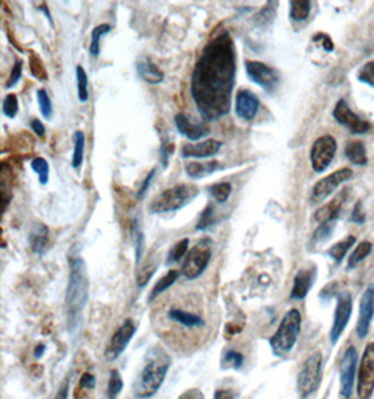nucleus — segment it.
<instances>
[{
	"label": "nucleus",
	"mask_w": 374,
	"mask_h": 399,
	"mask_svg": "<svg viewBox=\"0 0 374 399\" xmlns=\"http://www.w3.org/2000/svg\"><path fill=\"white\" fill-rule=\"evenodd\" d=\"M237 53L229 31H222L202 49L191 77V96L208 120L226 116L232 108Z\"/></svg>",
	"instance_id": "nucleus-1"
},
{
	"label": "nucleus",
	"mask_w": 374,
	"mask_h": 399,
	"mask_svg": "<svg viewBox=\"0 0 374 399\" xmlns=\"http://www.w3.org/2000/svg\"><path fill=\"white\" fill-rule=\"evenodd\" d=\"M88 290L90 281L87 276L86 262L82 257H72L69 259V283L65 300L68 329L71 335L77 333L80 328L83 310L88 300Z\"/></svg>",
	"instance_id": "nucleus-2"
},
{
	"label": "nucleus",
	"mask_w": 374,
	"mask_h": 399,
	"mask_svg": "<svg viewBox=\"0 0 374 399\" xmlns=\"http://www.w3.org/2000/svg\"><path fill=\"white\" fill-rule=\"evenodd\" d=\"M171 357L162 345L151 346L145 357V364L134 384V392L139 399H147L158 392L170 370Z\"/></svg>",
	"instance_id": "nucleus-3"
},
{
	"label": "nucleus",
	"mask_w": 374,
	"mask_h": 399,
	"mask_svg": "<svg viewBox=\"0 0 374 399\" xmlns=\"http://www.w3.org/2000/svg\"><path fill=\"white\" fill-rule=\"evenodd\" d=\"M301 329V316L299 310L292 309L289 310L282 321H280L277 331L271 337L269 345L275 356L284 357L286 356L297 342V337Z\"/></svg>",
	"instance_id": "nucleus-4"
},
{
	"label": "nucleus",
	"mask_w": 374,
	"mask_h": 399,
	"mask_svg": "<svg viewBox=\"0 0 374 399\" xmlns=\"http://www.w3.org/2000/svg\"><path fill=\"white\" fill-rule=\"evenodd\" d=\"M199 194V188L192 183H178L163 191L150 205V211L162 214L169 211H177L190 205Z\"/></svg>",
	"instance_id": "nucleus-5"
},
{
	"label": "nucleus",
	"mask_w": 374,
	"mask_h": 399,
	"mask_svg": "<svg viewBox=\"0 0 374 399\" xmlns=\"http://www.w3.org/2000/svg\"><path fill=\"white\" fill-rule=\"evenodd\" d=\"M321 374H323V355L320 352H316L304 361L297 376V391L301 399L308 398L319 389L321 383Z\"/></svg>",
	"instance_id": "nucleus-6"
},
{
	"label": "nucleus",
	"mask_w": 374,
	"mask_h": 399,
	"mask_svg": "<svg viewBox=\"0 0 374 399\" xmlns=\"http://www.w3.org/2000/svg\"><path fill=\"white\" fill-rule=\"evenodd\" d=\"M212 259V241L201 240L191 248L182 265V274L186 279H197L205 272Z\"/></svg>",
	"instance_id": "nucleus-7"
},
{
	"label": "nucleus",
	"mask_w": 374,
	"mask_h": 399,
	"mask_svg": "<svg viewBox=\"0 0 374 399\" xmlns=\"http://www.w3.org/2000/svg\"><path fill=\"white\" fill-rule=\"evenodd\" d=\"M336 153V140L331 135L319 138L310 151L311 167L316 172H323L328 168Z\"/></svg>",
	"instance_id": "nucleus-8"
},
{
	"label": "nucleus",
	"mask_w": 374,
	"mask_h": 399,
	"mask_svg": "<svg viewBox=\"0 0 374 399\" xmlns=\"http://www.w3.org/2000/svg\"><path fill=\"white\" fill-rule=\"evenodd\" d=\"M245 72L248 79L264 88L266 93H273L277 88L279 75L273 68L268 66L266 64L258 62V60H247Z\"/></svg>",
	"instance_id": "nucleus-9"
},
{
	"label": "nucleus",
	"mask_w": 374,
	"mask_h": 399,
	"mask_svg": "<svg viewBox=\"0 0 374 399\" xmlns=\"http://www.w3.org/2000/svg\"><path fill=\"white\" fill-rule=\"evenodd\" d=\"M374 389V342L369 344L362 356L358 374V395L360 399H369Z\"/></svg>",
	"instance_id": "nucleus-10"
},
{
	"label": "nucleus",
	"mask_w": 374,
	"mask_h": 399,
	"mask_svg": "<svg viewBox=\"0 0 374 399\" xmlns=\"http://www.w3.org/2000/svg\"><path fill=\"white\" fill-rule=\"evenodd\" d=\"M352 174L353 172L351 168L344 167V168L336 170L335 172L329 174L328 177L320 179L314 185L313 191H311V202L320 203L324 199H327L340 185V183H344L348 179H351Z\"/></svg>",
	"instance_id": "nucleus-11"
},
{
	"label": "nucleus",
	"mask_w": 374,
	"mask_h": 399,
	"mask_svg": "<svg viewBox=\"0 0 374 399\" xmlns=\"http://www.w3.org/2000/svg\"><path fill=\"white\" fill-rule=\"evenodd\" d=\"M135 333H136V326L134 321L132 320L125 321L112 335L111 341L105 349V359L110 361L116 360L125 352V349L128 348Z\"/></svg>",
	"instance_id": "nucleus-12"
},
{
	"label": "nucleus",
	"mask_w": 374,
	"mask_h": 399,
	"mask_svg": "<svg viewBox=\"0 0 374 399\" xmlns=\"http://www.w3.org/2000/svg\"><path fill=\"white\" fill-rule=\"evenodd\" d=\"M351 316H352V296L348 292H345L339 296L336 303L334 322L329 332V339L332 344H336L340 335L344 333Z\"/></svg>",
	"instance_id": "nucleus-13"
},
{
	"label": "nucleus",
	"mask_w": 374,
	"mask_h": 399,
	"mask_svg": "<svg viewBox=\"0 0 374 399\" xmlns=\"http://www.w3.org/2000/svg\"><path fill=\"white\" fill-rule=\"evenodd\" d=\"M358 367V350L351 346L347 349L344 357L340 360V395L344 398H351L356 377Z\"/></svg>",
	"instance_id": "nucleus-14"
},
{
	"label": "nucleus",
	"mask_w": 374,
	"mask_h": 399,
	"mask_svg": "<svg viewBox=\"0 0 374 399\" xmlns=\"http://www.w3.org/2000/svg\"><path fill=\"white\" fill-rule=\"evenodd\" d=\"M334 118L336 119V122H339L340 125L347 127L352 133L356 135H362L366 133L367 131H370V124L367 120L362 119L360 116H358L348 105V103L345 100H339L335 105L334 110Z\"/></svg>",
	"instance_id": "nucleus-15"
},
{
	"label": "nucleus",
	"mask_w": 374,
	"mask_h": 399,
	"mask_svg": "<svg viewBox=\"0 0 374 399\" xmlns=\"http://www.w3.org/2000/svg\"><path fill=\"white\" fill-rule=\"evenodd\" d=\"M223 147V143L214 139H208L199 143H188L182 146L181 156L184 159H209L216 156Z\"/></svg>",
	"instance_id": "nucleus-16"
},
{
	"label": "nucleus",
	"mask_w": 374,
	"mask_h": 399,
	"mask_svg": "<svg viewBox=\"0 0 374 399\" xmlns=\"http://www.w3.org/2000/svg\"><path fill=\"white\" fill-rule=\"evenodd\" d=\"M374 316V287L370 286L364 292L362 300H360V311H359V320L356 325V332L360 339L367 336L371 320Z\"/></svg>",
	"instance_id": "nucleus-17"
},
{
	"label": "nucleus",
	"mask_w": 374,
	"mask_h": 399,
	"mask_svg": "<svg viewBox=\"0 0 374 399\" xmlns=\"http://www.w3.org/2000/svg\"><path fill=\"white\" fill-rule=\"evenodd\" d=\"M260 110L258 97L249 90H240L236 97V114L242 120H251Z\"/></svg>",
	"instance_id": "nucleus-18"
},
{
	"label": "nucleus",
	"mask_w": 374,
	"mask_h": 399,
	"mask_svg": "<svg viewBox=\"0 0 374 399\" xmlns=\"http://www.w3.org/2000/svg\"><path fill=\"white\" fill-rule=\"evenodd\" d=\"M174 122H175V128H177L178 133L188 140H192V142L201 140L202 138H205L210 133V129L206 125L194 124V122H191L190 118L185 116L184 114H177L174 118Z\"/></svg>",
	"instance_id": "nucleus-19"
},
{
	"label": "nucleus",
	"mask_w": 374,
	"mask_h": 399,
	"mask_svg": "<svg viewBox=\"0 0 374 399\" xmlns=\"http://www.w3.org/2000/svg\"><path fill=\"white\" fill-rule=\"evenodd\" d=\"M316 274H317L316 266L300 269L295 276V282H293V289H292L290 297L295 300H303L308 294L311 286H313V283L316 281Z\"/></svg>",
	"instance_id": "nucleus-20"
},
{
	"label": "nucleus",
	"mask_w": 374,
	"mask_h": 399,
	"mask_svg": "<svg viewBox=\"0 0 374 399\" xmlns=\"http://www.w3.org/2000/svg\"><path fill=\"white\" fill-rule=\"evenodd\" d=\"M347 195H348V191L344 190L339 195H336L329 203H327L325 206L319 209L314 213V220L319 222L320 224L335 222L338 219V214H339L342 206H344V203L347 201Z\"/></svg>",
	"instance_id": "nucleus-21"
},
{
	"label": "nucleus",
	"mask_w": 374,
	"mask_h": 399,
	"mask_svg": "<svg viewBox=\"0 0 374 399\" xmlns=\"http://www.w3.org/2000/svg\"><path fill=\"white\" fill-rule=\"evenodd\" d=\"M136 70L140 79L149 84H160L164 80V73L149 57L139 60L136 64Z\"/></svg>",
	"instance_id": "nucleus-22"
},
{
	"label": "nucleus",
	"mask_w": 374,
	"mask_h": 399,
	"mask_svg": "<svg viewBox=\"0 0 374 399\" xmlns=\"http://www.w3.org/2000/svg\"><path fill=\"white\" fill-rule=\"evenodd\" d=\"M29 245L33 253L37 255H42L47 250V245L49 241V234H48V227L42 223H36L33 224V229L29 231Z\"/></svg>",
	"instance_id": "nucleus-23"
},
{
	"label": "nucleus",
	"mask_w": 374,
	"mask_h": 399,
	"mask_svg": "<svg viewBox=\"0 0 374 399\" xmlns=\"http://www.w3.org/2000/svg\"><path fill=\"white\" fill-rule=\"evenodd\" d=\"M167 317L173 321L177 322L179 325H182L184 328H190V329H195V328H202L205 325V321L202 317L190 313V311H185V310H179V309H171L167 314Z\"/></svg>",
	"instance_id": "nucleus-24"
},
{
	"label": "nucleus",
	"mask_w": 374,
	"mask_h": 399,
	"mask_svg": "<svg viewBox=\"0 0 374 399\" xmlns=\"http://www.w3.org/2000/svg\"><path fill=\"white\" fill-rule=\"evenodd\" d=\"M221 168V163L219 162H206V163H199V162H190L185 164V172L190 178L194 179H199V178H205L210 174H213L214 171H217Z\"/></svg>",
	"instance_id": "nucleus-25"
},
{
	"label": "nucleus",
	"mask_w": 374,
	"mask_h": 399,
	"mask_svg": "<svg viewBox=\"0 0 374 399\" xmlns=\"http://www.w3.org/2000/svg\"><path fill=\"white\" fill-rule=\"evenodd\" d=\"M96 377L91 373H83L75 391V399H95Z\"/></svg>",
	"instance_id": "nucleus-26"
},
{
	"label": "nucleus",
	"mask_w": 374,
	"mask_h": 399,
	"mask_svg": "<svg viewBox=\"0 0 374 399\" xmlns=\"http://www.w3.org/2000/svg\"><path fill=\"white\" fill-rule=\"evenodd\" d=\"M345 155L349 159V162L353 163V164H356V166H364V164H367L366 147L359 140H351V142L347 143Z\"/></svg>",
	"instance_id": "nucleus-27"
},
{
	"label": "nucleus",
	"mask_w": 374,
	"mask_h": 399,
	"mask_svg": "<svg viewBox=\"0 0 374 399\" xmlns=\"http://www.w3.org/2000/svg\"><path fill=\"white\" fill-rule=\"evenodd\" d=\"M111 25L110 24H100L91 31V42L88 47V52L92 56H99L101 52V38L110 34Z\"/></svg>",
	"instance_id": "nucleus-28"
},
{
	"label": "nucleus",
	"mask_w": 374,
	"mask_h": 399,
	"mask_svg": "<svg viewBox=\"0 0 374 399\" xmlns=\"http://www.w3.org/2000/svg\"><path fill=\"white\" fill-rule=\"evenodd\" d=\"M178 276H179V272L178 270H175V269H173V270H170L169 273H166L163 278L154 285V287H153V290H151V293H150V296H149V300L150 301H153L154 298H158L162 293H164L166 290H169L175 282H177V279H178Z\"/></svg>",
	"instance_id": "nucleus-29"
},
{
	"label": "nucleus",
	"mask_w": 374,
	"mask_h": 399,
	"mask_svg": "<svg viewBox=\"0 0 374 399\" xmlns=\"http://www.w3.org/2000/svg\"><path fill=\"white\" fill-rule=\"evenodd\" d=\"M75 149H73V157H72V167L75 170H79L84 160V149H86V136L82 131L75 132L73 135Z\"/></svg>",
	"instance_id": "nucleus-30"
},
{
	"label": "nucleus",
	"mask_w": 374,
	"mask_h": 399,
	"mask_svg": "<svg viewBox=\"0 0 374 399\" xmlns=\"http://www.w3.org/2000/svg\"><path fill=\"white\" fill-rule=\"evenodd\" d=\"M355 241H356V238H355L353 235H349V237H347L345 240H342V241L334 244L332 247L329 248V251H328V255H329L335 262L339 263L342 259L345 258V255L348 254L349 248L352 247Z\"/></svg>",
	"instance_id": "nucleus-31"
},
{
	"label": "nucleus",
	"mask_w": 374,
	"mask_h": 399,
	"mask_svg": "<svg viewBox=\"0 0 374 399\" xmlns=\"http://www.w3.org/2000/svg\"><path fill=\"white\" fill-rule=\"evenodd\" d=\"M311 12V3L308 0H293L290 2V18L293 21H304Z\"/></svg>",
	"instance_id": "nucleus-32"
},
{
	"label": "nucleus",
	"mask_w": 374,
	"mask_h": 399,
	"mask_svg": "<svg viewBox=\"0 0 374 399\" xmlns=\"http://www.w3.org/2000/svg\"><path fill=\"white\" fill-rule=\"evenodd\" d=\"M76 81H77V97L80 103L88 101V76L83 66H76Z\"/></svg>",
	"instance_id": "nucleus-33"
},
{
	"label": "nucleus",
	"mask_w": 374,
	"mask_h": 399,
	"mask_svg": "<svg viewBox=\"0 0 374 399\" xmlns=\"http://www.w3.org/2000/svg\"><path fill=\"white\" fill-rule=\"evenodd\" d=\"M232 183L230 182H219L214 183V185L209 187V194L210 196L214 198L217 203H225L227 202L230 194H232Z\"/></svg>",
	"instance_id": "nucleus-34"
},
{
	"label": "nucleus",
	"mask_w": 374,
	"mask_h": 399,
	"mask_svg": "<svg viewBox=\"0 0 374 399\" xmlns=\"http://www.w3.org/2000/svg\"><path fill=\"white\" fill-rule=\"evenodd\" d=\"M371 242L369 241H363L360 242L358 247L355 248V251L351 254L349 257V262H348V269L355 268L359 262H362L370 253H371Z\"/></svg>",
	"instance_id": "nucleus-35"
},
{
	"label": "nucleus",
	"mask_w": 374,
	"mask_h": 399,
	"mask_svg": "<svg viewBox=\"0 0 374 399\" xmlns=\"http://www.w3.org/2000/svg\"><path fill=\"white\" fill-rule=\"evenodd\" d=\"M31 168L38 175V181L41 185H47L49 181V164L42 157H36L31 162Z\"/></svg>",
	"instance_id": "nucleus-36"
},
{
	"label": "nucleus",
	"mask_w": 374,
	"mask_h": 399,
	"mask_svg": "<svg viewBox=\"0 0 374 399\" xmlns=\"http://www.w3.org/2000/svg\"><path fill=\"white\" fill-rule=\"evenodd\" d=\"M188 247H190V240H188V238H184V240L175 242V244L173 245V248H171L170 253H169L167 262H169V263H175V262H178V261L186 254V251H188Z\"/></svg>",
	"instance_id": "nucleus-37"
},
{
	"label": "nucleus",
	"mask_w": 374,
	"mask_h": 399,
	"mask_svg": "<svg viewBox=\"0 0 374 399\" xmlns=\"http://www.w3.org/2000/svg\"><path fill=\"white\" fill-rule=\"evenodd\" d=\"M123 388V381L118 370H112L110 373V380H108V388H107V395L108 399H116L118 395L121 394Z\"/></svg>",
	"instance_id": "nucleus-38"
},
{
	"label": "nucleus",
	"mask_w": 374,
	"mask_h": 399,
	"mask_svg": "<svg viewBox=\"0 0 374 399\" xmlns=\"http://www.w3.org/2000/svg\"><path fill=\"white\" fill-rule=\"evenodd\" d=\"M276 2H272V3H268L255 17H254V23L255 25L258 27H268L273 18H275V14H276V8H272L275 6Z\"/></svg>",
	"instance_id": "nucleus-39"
},
{
	"label": "nucleus",
	"mask_w": 374,
	"mask_h": 399,
	"mask_svg": "<svg viewBox=\"0 0 374 399\" xmlns=\"http://www.w3.org/2000/svg\"><path fill=\"white\" fill-rule=\"evenodd\" d=\"M37 100L40 105V111L45 119H51L53 115V108H52V101L47 93L45 88H40L37 91Z\"/></svg>",
	"instance_id": "nucleus-40"
},
{
	"label": "nucleus",
	"mask_w": 374,
	"mask_h": 399,
	"mask_svg": "<svg viewBox=\"0 0 374 399\" xmlns=\"http://www.w3.org/2000/svg\"><path fill=\"white\" fill-rule=\"evenodd\" d=\"M29 70H31V73H33V76L36 79H38L40 81H44L48 79L47 69H45L42 60L38 55H29Z\"/></svg>",
	"instance_id": "nucleus-41"
},
{
	"label": "nucleus",
	"mask_w": 374,
	"mask_h": 399,
	"mask_svg": "<svg viewBox=\"0 0 374 399\" xmlns=\"http://www.w3.org/2000/svg\"><path fill=\"white\" fill-rule=\"evenodd\" d=\"M214 224V207L212 203H209L205 210L201 213L199 220L197 223V230L199 231H205L208 229H210Z\"/></svg>",
	"instance_id": "nucleus-42"
},
{
	"label": "nucleus",
	"mask_w": 374,
	"mask_h": 399,
	"mask_svg": "<svg viewBox=\"0 0 374 399\" xmlns=\"http://www.w3.org/2000/svg\"><path fill=\"white\" fill-rule=\"evenodd\" d=\"M242 364H244V356L236 350L226 352L222 360L223 368H234V370H240Z\"/></svg>",
	"instance_id": "nucleus-43"
},
{
	"label": "nucleus",
	"mask_w": 374,
	"mask_h": 399,
	"mask_svg": "<svg viewBox=\"0 0 374 399\" xmlns=\"http://www.w3.org/2000/svg\"><path fill=\"white\" fill-rule=\"evenodd\" d=\"M158 268H159V263H149V265H146L145 268H142L139 272H138V276H136V283H138V286L142 289V287H145L149 282H150V279H151V276L155 273V270H158Z\"/></svg>",
	"instance_id": "nucleus-44"
},
{
	"label": "nucleus",
	"mask_w": 374,
	"mask_h": 399,
	"mask_svg": "<svg viewBox=\"0 0 374 399\" xmlns=\"http://www.w3.org/2000/svg\"><path fill=\"white\" fill-rule=\"evenodd\" d=\"M18 112V100L16 94H8L3 100V114L5 116L13 119Z\"/></svg>",
	"instance_id": "nucleus-45"
},
{
	"label": "nucleus",
	"mask_w": 374,
	"mask_h": 399,
	"mask_svg": "<svg viewBox=\"0 0 374 399\" xmlns=\"http://www.w3.org/2000/svg\"><path fill=\"white\" fill-rule=\"evenodd\" d=\"M358 79H359V81L374 87V60H371V62H367L362 66V69L359 70Z\"/></svg>",
	"instance_id": "nucleus-46"
},
{
	"label": "nucleus",
	"mask_w": 374,
	"mask_h": 399,
	"mask_svg": "<svg viewBox=\"0 0 374 399\" xmlns=\"http://www.w3.org/2000/svg\"><path fill=\"white\" fill-rule=\"evenodd\" d=\"M173 151H174V144L169 140H163L162 146H160V163H162L163 168L169 167Z\"/></svg>",
	"instance_id": "nucleus-47"
},
{
	"label": "nucleus",
	"mask_w": 374,
	"mask_h": 399,
	"mask_svg": "<svg viewBox=\"0 0 374 399\" xmlns=\"http://www.w3.org/2000/svg\"><path fill=\"white\" fill-rule=\"evenodd\" d=\"M21 75H23V62H21V60H16V64H14L12 72H10V77H9L8 83H6V88L14 87L20 81Z\"/></svg>",
	"instance_id": "nucleus-48"
},
{
	"label": "nucleus",
	"mask_w": 374,
	"mask_h": 399,
	"mask_svg": "<svg viewBox=\"0 0 374 399\" xmlns=\"http://www.w3.org/2000/svg\"><path fill=\"white\" fill-rule=\"evenodd\" d=\"M334 224H335V222H329V223L320 224V227L316 230V233L313 235V240L314 241H323V240L328 238L331 235V231L334 229Z\"/></svg>",
	"instance_id": "nucleus-49"
},
{
	"label": "nucleus",
	"mask_w": 374,
	"mask_h": 399,
	"mask_svg": "<svg viewBox=\"0 0 374 399\" xmlns=\"http://www.w3.org/2000/svg\"><path fill=\"white\" fill-rule=\"evenodd\" d=\"M135 248H136V263L140 262L142 254H143V242H145V235L143 233L139 230L138 223L135 222Z\"/></svg>",
	"instance_id": "nucleus-50"
},
{
	"label": "nucleus",
	"mask_w": 374,
	"mask_h": 399,
	"mask_svg": "<svg viewBox=\"0 0 374 399\" xmlns=\"http://www.w3.org/2000/svg\"><path fill=\"white\" fill-rule=\"evenodd\" d=\"M154 175H155V168H151V170H150V172L146 175L145 181L142 182V185H140V188H139V192H138V199H142V198L145 196V194L147 192V190H149V187H150V183H151V181H153Z\"/></svg>",
	"instance_id": "nucleus-51"
},
{
	"label": "nucleus",
	"mask_w": 374,
	"mask_h": 399,
	"mask_svg": "<svg viewBox=\"0 0 374 399\" xmlns=\"http://www.w3.org/2000/svg\"><path fill=\"white\" fill-rule=\"evenodd\" d=\"M178 399H205V395L201 389L198 388H190V389H186L184 391Z\"/></svg>",
	"instance_id": "nucleus-52"
},
{
	"label": "nucleus",
	"mask_w": 374,
	"mask_h": 399,
	"mask_svg": "<svg viewBox=\"0 0 374 399\" xmlns=\"http://www.w3.org/2000/svg\"><path fill=\"white\" fill-rule=\"evenodd\" d=\"M29 128L38 138H44L45 136V127H44V124L40 119L34 118L33 120H31L29 122Z\"/></svg>",
	"instance_id": "nucleus-53"
},
{
	"label": "nucleus",
	"mask_w": 374,
	"mask_h": 399,
	"mask_svg": "<svg viewBox=\"0 0 374 399\" xmlns=\"http://www.w3.org/2000/svg\"><path fill=\"white\" fill-rule=\"evenodd\" d=\"M314 40H316L317 42H321V44H323V48H324L325 51L331 52V51L334 49V44H332V41H331V38H329L328 36H325V34H319V36L314 37Z\"/></svg>",
	"instance_id": "nucleus-54"
},
{
	"label": "nucleus",
	"mask_w": 374,
	"mask_h": 399,
	"mask_svg": "<svg viewBox=\"0 0 374 399\" xmlns=\"http://www.w3.org/2000/svg\"><path fill=\"white\" fill-rule=\"evenodd\" d=\"M68 394H69V378H66L64 383H62L53 399H68Z\"/></svg>",
	"instance_id": "nucleus-55"
},
{
	"label": "nucleus",
	"mask_w": 374,
	"mask_h": 399,
	"mask_svg": "<svg viewBox=\"0 0 374 399\" xmlns=\"http://www.w3.org/2000/svg\"><path fill=\"white\" fill-rule=\"evenodd\" d=\"M236 394L232 389H219L216 391L213 399H234Z\"/></svg>",
	"instance_id": "nucleus-56"
},
{
	"label": "nucleus",
	"mask_w": 374,
	"mask_h": 399,
	"mask_svg": "<svg viewBox=\"0 0 374 399\" xmlns=\"http://www.w3.org/2000/svg\"><path fill=\"white\" fill-rule=\"evenodd\" d=\"M360 202L356 203L355 209H353V214H352V220L356 222V223H363L364 222V216H363V213H360Z\"/></svg>",
	"instance_id": "nucleus-57"
},
{
	"label": "nucleus",
	"mask_w": 374,
	"mask_h": 399,
	"mask_svg": "<svg viewBox=\"0 0 374 399\" xmlns=\"http://www.w3.org/2000/svg\"><path fill=\"white\" fill-rule=\"evenodd\" d=\"M44 352H45V345H38V346L36 348L34 355H36V357H41Z\"/></svg>",
	"instance_id": "nucleus-58"
}]
</instances>
